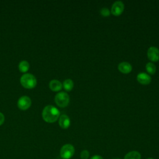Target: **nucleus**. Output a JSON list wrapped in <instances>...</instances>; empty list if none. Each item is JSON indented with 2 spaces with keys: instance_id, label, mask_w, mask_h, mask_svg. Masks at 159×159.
I'll return each mask as SVG.
<instances>
[{
  "instance_id": "f257e3e1",
  "label": "nucleus",
  "mask_w": 159,
  "mask_h": 159,
  "mask_svg": "<svg viewBox=\"0 0 159 159\" xmlns=\"http://www.w3.org/2000/svg\"><path fill=\"white\" fill-rule=\"evenodd\" d=\"M60 116V111L53 106L48 105L45 106L42 111L43 120L48 123L55 122Z\"/></svg>"
},
{
  "instance_id": "f03ea898",
  "label": "nucleus",
  "mask_w": 159,
  "mask_h": 159,
  "mask_svg": "<svg viewBox=\"0 0 159 159\" xmlns=\"http://www.w3.org/2000/svg\"><path fill=\"white\" fill-rule=\"evenodd\" d=\"M20 81L21 84L25 88L31 89L34 88L37 84L36 78L31 73L24 74L20 79Z\"/></svg>"
},
{
  "instance_id": "7ed1b4c3",
  "label": "nucleus",
  "mask_w": 159,
  "mask_h": 159,
  "mask_svg": "<svg viewBox=\"0 0 159 159\" xmlns=\"http://www.w3.org/2000/svg\"><path fill=\"white\" fill-rule=\"evenodd\" d=\"M55 101L56 104L60 107H65L68 105L70 102V97L65 92H60L55 95Z\"/></svg>"
},
{
  "instance_id": "20e7f679",
  "label": "nucleus",
  "mask_w": 159,
  "mask_h": 159,
  "mask_svg": "<svg viewBox=\"0 0 159 159\" xmlns=\"http://www.w3.org/2000/svg\"><path fill=\"white\" fill-rule=\"evenodd\" d=\"M60 153L63 159H70L75 153V148L71 144H65L61 148Z\"/></svg>"
},
{
  "instance_id": "39448f33",
  "label": "nucleus",
  "mask_w": 159,
  "mask_h": 159,
  "mask_svg": "<svg viewBox=\"0 0 159 159\" xmlns=\"http://www.w3.org/2000/svg\"><path fill=\"white\" fill-rule=\"evenodd\" d=\"M31 99L27 96H21L17 101L18 107L21 110H26L31 106Z\"/></svg>"
},
{
  "instance_id": "423d86ee",
  "label": "nucleus",
  "mask_w": 159,
  "mask_h": 159,
  "mask_svg": "<svg viewBox=\"0 0 159 159\" xmlns=\"http://www.w3.org/2000/svg\"><path fill=\"white\" fill-rule=\"evenodd\" d=\"M124 9V3L120 1L114 2L111 7V13L115 16H118L120 15Z\"/></svg>"
},
{
  "instance_id": "0eeeda50",
  "label": "nucleus",
  "mask_w": 159,
  "mask_h": 159,
  "mask_svg": "<svg viewBox=\"0 0 159 159\" xmlns=\"http://www.w3.org/2000/svg\"><path fill=\"white\" fill-rule=\"evenodd\" d=\"M147 56L152 61H158L159 60V50L155 47H150L147 50Z\"/></svg>"
},
{
  "instance_id": "6e6552de",
  "label": "nucleus",
  "mask_w": 159,
  "mask_h": 159,
  "mask_svg": "<svg viewBox=\"0 0 159 159\" xmlns=\"http://www.w3.org/2000/svg\"><path fill=\"white\" fill-rule=\"evenodd\" d=\"M137 81L142 84H148L151 82V77L146 73H140L137 76Z\"/></svg>"
},
{
  "instance_id": "1a4fd4ad",
  "label": "nucleus",
  "mask_w": 159,
  "mask_h": 159,
  "mask_svg": "<svg viewBox=\"0 0 159 159\" xmlns=\"http://www.w3.org/2000/svg\"><path fill=\"white\" fill-rule=\"evenodd\" d=\"M59 125L64 129H66L69 127L70 125V119L69 117L65 114H62L60 116L58 120Z\"/></svg>"
},
{
  "instance_id": "9d476101",
  "label": "nucleus",
  "mask_w": 159,
  "mask_h": 159,
  "mask_svg": "<svg viewBox=\"0 0 159 159\" xmlns=\"http://www.w3.org/2000/svg\"><path fill=\"white\" fill-rule=\"evenodd\" d=\"M118 69L121 73L127 74L130 73L132 71V67L129 63L126 61H123L119 64Z\"/></svg>"
},
{
  "instance_id": "9b49d317",
  "label": "nucleus",
  "mask_w": 159,
  "mask_h": 159,
  "mask_svg": "<svg viewBox=\"0 0 159 159\" xmlns=\"http://www.w3.org/2000/svg\"><path fill=\"white\" fill-rule=\"evenodd\" d=\"M49 88L53 91H58L62 88L61 83L57 80H52L49 83Z\"/></svg>"
},
{
  "instance_id": "f8f14e48",
  "label": "nucleus",
  "mask_w": 159,
  "mask_h": 159,
  "mask_svg": "<svg viewBox=\"0 0 159 159\" xmlns=\"http://www.w3.org/2000/svg\"><path fill=\"white\" fill-rule=\"evenodd\" d=\"M124 159H141V155L137 151H131L125 155Z\"/></svg>"
},
{
  "instance_id": "ddd939ff",
  "label": "nucleus",
  "mask_w": 159,
  "mask_h": 159,
  "mask_svg": "<svg viewBox=\"0 0 159 159\" xmlns=\"http://www.w3.org/2000/svg\"><path fill=\"white\" fill-rule=\"evenodd\" d=\"M29 66L30 65L28 61L25 60H22L19 64V70H20V71L25 73L28 71V70L29 69Z\"/></svg>"
},
{
  "instance_id": "4468645a",
  "label": "nucleus",
  "mask_w": 159,
  "mask_h": 159,
  "mask_svg": "<svg viewBox=\"0 0 159 159\" xmlns=\"http://www.w3.org/2000/svg\"><path fill=\"white\" fill-rule=\"evenodd\" d=\"M63 86L64 89L67 91H70L74 86L73 81L71 79H66L63 83Z\"/></svg>"
},
{
  "instance_id": "2eb2a0df",
  "label": "nucleus",
  "mask_w": 159,
  "mask_h": 159,
  "mask_svg": "<svg viewBox=\"0 0 159 159\" xmlns=\"http://www.w3.org/2000/svg\"><path fill=\"white\" fill-rule=\"evenodd\" d=\"M145 68L147 72L150 75H153L156 71V66L152 62L147 63L145 65Z\"/></svg>"
},
{
  "instance_id": "dca6fc26",
  "label": "nucleus",
  "mask_w": 159,
  "mask_h": 159,
  "mask_svg": "<svg viewBox=\"0 0 159 159\" xmlns=\"http://www.w3.org/2000/svg\"><path fill=\"white\" fill-rule=\"evenodd\" d=\"M100 12H101V14L104 17H108L111 13L110 11L106 7L102 8L100 11Z\"/></svg>"
},
{
  "instance_id": "f3484780",
  "label": "nucleus",
  "mask_w": 159,
  "mask_h": 159,
  "mask_svg": "<svg viewBox=\"0 0 159 159\" xmlns=\"http://www.w3.org/2000/svg\"><path fill=\"white\" fill-rule=\"evenodd\" d=\"M89 157V153L88 150H84L80 153V158L81 159H88Z\"/></svg>"
},
{
  "instance_id": "a211bd4d",
  "label": "nucleus",
  "mask_w": 159,
  "mask_h": 159,
  "mask_svg": "<svg viewBox=\"0 0 159 159\" xmlns=\"http://www.w3.org/2000/svg\"><path fill=\"white\" fill-rule=\"evenodd\" d=\"M4 119H5V117L4 114L0 112V125H1L4 123Z\"/></svg>"
},
{
  "instance_id": "6ab92c4d",
  "label": "nucleus",
  "mask_w": 159,
  "mask_h": 159,
  "mask_svg": "<svg viewBox=\"0 0 159 159\" xmlns=\"http://www.w3.org/2000/svg\"><path fill=\"white\" fill-rule=\"evenodd\" d=\"M90 159H103V158L99 155H93Z\"/></svg>"
},
{
  "instance_id": "aec40b11",
  "label": "nucleus",
  "mask_w": 159,
  "mask_h": 159,
  "mask_svg": "<svg viewBox=\"0 0 159 159\" xmlns=\"http://www.w3.org/2000/svg\"><path fill=\"white\" fill-rule=\"evenodd\" d=\"M112 159H120V158H113Z\"/></svg>"
},
{
  "instance_id": "412c9836",
  "label": "nucleus",
  "mask_w": 159,
  "mask_h": 159,
  "mask_svg": "<svg viewBox=\"0 0 159 159\" xmlns=\"http://www.w3.org/2000/svg\"><path fill=\"white\" fill-rule=\"evenodd\" d=\"M147 159H153V158H147Z\"/></svg>"
}]
</instances>
